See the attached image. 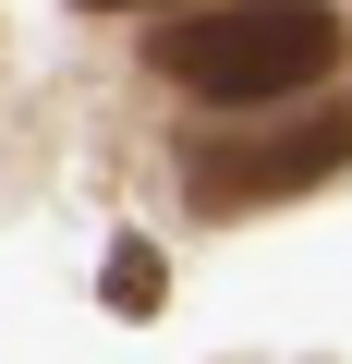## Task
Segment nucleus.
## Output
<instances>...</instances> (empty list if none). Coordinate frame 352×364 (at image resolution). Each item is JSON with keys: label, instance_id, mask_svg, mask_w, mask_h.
<instances>
[{"label": "nucleus", "instance_id": "1", "mask_svg": "<svg viewBox=\"0 0 352 364\" xmlns=\"http://www.w3.org/2000/svg\"><path fill=\"white\" fill-rule=\"evenodd\" d=\"M352 49V25L328 13V0H231V13H183V25H158V73L170 85H195L219 109H267L292 85H328Z\"/></svg>", "mask_w": 352, "mask_h": 364}, {"label": "nucleus", "instance_id": "2", "mask_svg": "<svg viewBox=\"0 0 352 364\" xmlns=\"http://www.w3.org/2000/svg\"><path fill=\"white\" fill-rule=\"evenodd\" d=\"M328 170H352V109H292V122H255V134H219L183 158V195L207 219H243V207H279V195H316Z\"/></svg>", "mask_w": 352, "mask_h": 364}, {"label": "nucleus", "instance_id": "3", "mask_svg": "<svg viewBox=\"0 0 352 364\" xmlns=\"http://www.w3.org/2000/svg\"><path fill=\"white\" fill-rule=\"evenodd\" d=\"M97 291H110V316H158V291H170V267H158V243H110V267H97Z\"/></svg>", "mask_w": 352, "mask_h": 364}, {"label": "nucleus", "instance_id": "4", "mask_svg": "<svg viewBox=\"0 0 352 364\" xmlns=\"http://www.w3.org/2000/svg\"><path fill=\"white\" fill-rule=\"evenodd\" d=\"M85 13H134V0H85Z\"/></svg>", "mask_w": 352, "mask_h": 364}]
</instances>
